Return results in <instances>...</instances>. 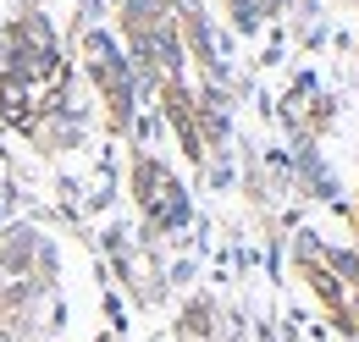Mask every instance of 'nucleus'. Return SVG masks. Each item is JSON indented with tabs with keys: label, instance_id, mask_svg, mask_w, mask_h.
Here are the masks:
<instances>
[{
	"label": "nucleus",
	"instance_id": "1",
	"mask_svg": "<svg viewBox=\"0 0 359 342\" xmlns=\"http://www.w3.org/2000/svg\"><path fill=\"white\" fill-rule=\"evenodd\" d=\"M138 188H144V205H149V215H161V221H182V199L177 188H172V177L155 166L138 171Z\"/></svg>",
	"mask_w": 359,
	"mask_h": 342
}]
</instances>
